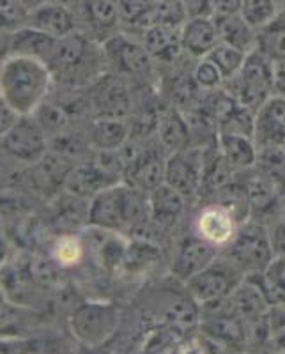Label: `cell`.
Returning a JSON list of instances; mask_svg holds the SVG:
<instances>
[{
	"label": "cell",
	"instance_id": "1",
	"mask_svg": "<svg viewBox=\"0 0 285 354\" xmlns=\"http://www.w3.org/2000/svg\"><path fill=\"white\" fill-rule=\"evenodd\" d=\"M52 80V69L41 59L27 55L6 57L0 71L2 101L21 115H34L46 101Z\"/></svg>",
	"mask_w": 285,
	"mask_h": 354
},
{
	"label": "cell",
	"instance_id": "2",
	"mask_svg": "<svg viewBox=\"0 0 285 354\" xmlns=\"http://www.w3.org/2000/svg\"><path fill=\"white\" fill-rule=\"evenodd\" d=\"M145 216H151L147 194L122 183L101 189L91 198L87 209L89 225L109 232L133 229L140 225Z\"/></svg>",
	"mask_w": 285,
	"mask_h": 354
},
{
	"label": "cell",
	"instance_id": "3",
	"mask_svg": "<svg viewBox=\"0 0 285 354\" xmlns=\"http://www.w3.org/2000/svg\"><path fill=\"white\" fill-rule=\"evenodd\" d=\"M245 277V271L234 264L227 255H218L213 264H209L205 270L190 278L185 286L199 308L211 310L229 301L230 294Z\"/></svg>",
	"mask_w": 285,
	"mask_h": 354
},
{
	"label": "cell",
	"instance_id": "4",
	"mask_svg": "<svg viewBox=\"0 0 285 354\" xmlns=\"http://www.w3.org/2000/svg\"><path fill=\"white\" fill-rule=\"evenodd\" d=\"M227 93L245 109L257 112L269 97L273 96V61L261 50L246 55L241 71L225 82Z\"/></svg>",
	"mask_w": 285,
	"mask_h": 354
},
{
	"label": "cell",
	"instance_id": "5",
	"mask_svg": "<svg viewBox=\"0 0 285 354\" xmlns=\"http://www.w3.org/2000/svg\"><path fill=\"white\" fill-rule=\"evenodd\" d=\"M225 255L245 274L259 273L275 257L271 232L262 221L250 218L239 225L232 241L225 246Z\"/></svg>",
	"mask_w": 285,
	"mask_h": 354
},
{
	"label": "cell",
	"instance_id": "6",
	"mask_svg": "<svg viewBox=\"0 0 285 354\" xmlns=\"http://www.w3.org/2000/svg\"><path fill=\"white\" fill-rule=\"evenodd\" d=\"M119 310L110 303H84L71 317L73 335L87 347H98L116 333Z\"/></svg>",
	"mask_w": 285,
	"mask_h": 354
},
{
	"label": "cell",
	"instance_id": "7",
	"mask_svg": "<svg viewBox=\"0 0 285 354\" xmlns=\"http://www.w3.org/2000/svg\"><path fill=\"white\" fill-rule=\"evenodd\" d=\"M2 149L15 160L37 163L48 154V138L34 115H21L20 121L2 135Z\"/></svg>",
	"mask_w": 285,
	"mask_h": 354
},
{
	"label": "cell",
	"instance_id": "8",
	"mask_svg": "<svg viewBox=\"0 0 285 354\" xmlns=\"http://www.w3.org/2000/svg\"><path fill=\"white\" fill-rule=\"evenodd\" d=\"M205 158L199 151L179 149L172 151L167 158L165 169V183L181 192L186 198L201 194L202 177H204Z\"/></svg>",
	"mask_w": 285,
	"mask_h": 354
},
{
	"label": "cell",
	"instance_id": "9",
	"mask_svg": "<svg viewBox=\"0 0 285 354\" xmlns=\"http://www.w3.org/2000/svg\"><path fill=\"white\" fill-rule=\"evenodd\" d=\"M239 225L241 223L236 220V216L227 207L214 202V204L202 207L201 213L197 214L195 234L211 245L218 246V248H225L232 241Z\"/></svg>",
	"mask_w": 285,
	"mask_h": 354
},
{
	"label": "cell",
	"instance_id": "10",
	"mask_svg": "<svg viewBox=\"0 0 285 354\" xmlns=\"http://www.w3.org/2000/svg\"><path fill=\"white\" fill-rule=\"evenodd\" d=\"M218 250H220L218 246L199 238L197 234H192V236L185 238L177 248L176 257H174V277L181 282H188L190 278L201 273L209 264L217 261Z\"/></svg>",
	"mask_w": 285,
	"mask_h": 354
},
{
	"label": "cell",
	"instance_id": "11",
	"mask_svg": "<svg viewBox=\"0 0 285 354\" xmlns=\"http://www.w3.org/2000/svg\"><path fill=\"white\" fill-rule=\"evenodd\" d=\"M78 25L85 28L89 36H109L121 21V6L119 0H78L77 6Z\"/></svg>",
	"mask_w": 285,
	"mask_h": 354
},
{
	"label": "cell",
	"instance_id": "12",
	"mask_svg": "<svg viewBox=\"0 0 285 354\" xmlns=\"http://www.w3.org/2000/svg\"><path fill=\"white\" fill-rule=\"evenodd\" d=\"M253 140L257 147H285V96L273 94L255 112Z\"/></svg>",
	"mask_w": 285,
	"mask_h": 354
},
{
	"label": "cell",
	"instance_id": "13",
	"mask_svg": "<svg viewBox=\"0 0 285 354\" xmlns=\"http://www.w3.org/2000/svg\"><path fill=\"white\" fill-rule=\"evenodd\" d=\"M109 59L119 71L128 75H140L151 66V53L144 46L142 39H133L126 34H113L104 41Z\"/></svg>",
	"mask_w": 285,
	"mask_h": 354
},
{
	"label": "cell",
	"instance_id": "14",
	"mask_svg": "<svg viewBox=\"0 0 285 354\" xmlns=\"http://www.w3.org/2000/svg\"><path fill=\"white\" fill-rule=\"evenodd\" d=\"M28 27L37 28L52 37H66L80 30L77 11L53 0H46L30 12Z\"/></svg>",
	"mask_w": 285,
	"mask_h": 354
},
{
	"label": "cell",
	"instance_id": "15",
	"mask_svg": "<svg viewBox=\"0 0 285 354\" xmlns=\"http://www.w3.org/2000/svg\"><path fill=\"white\" fill-rule=\"evenodd\" d=\"M220 41V27L213 17L186 18L185 24L181 25L183 52L190 53L192 57L202 59Z\"/></svg>",
	"mask_w": 285,
	"mask_h": 354
},
{
	"label": "cell",
	"instance_id": "16",
	"mask_svg": "<svg viewBox=\"0 0 285 354\" xmlns=\"http://www.w3.org/2000/svg\"><path fill=\"white\" fill-rule=\"evenodd\" d=\"M165 169L167 160L158 151H147L133 158L125 174L128 177V185L149 194L165 183Z\"/></svg>",
	"mask_w": 285,
	"mask_h": 354
},
{
	"label": "cell",
	"instance_id": "17",
	"mask_svg": "<svg viewBox=\"0 0 285 354\" xmlns=\"http://www.w3.org/2000/svg\"><path fill=\"white\" fill-rule=\"evenodd\" d=\"M112 174L109 169L96 165H78L73 167L71 172L64 179V188L69 194L78 198H93L101 189L116 185V179H109Z\"/></svg>",
	"mask_w": 285,
	"mask_h": 354
},
{
	"label": "cell",
	"instance_id": "18",
	"mask_svg": "<svg viewBox=\"0 0 285 354\" xmlns=\"http://www.w3.org/2000/svg\"><path fill=\"white\" fill-rule=\"evenodd\" d=\"M142 43L153 57L172 61L174 57L183 50L181 25L158 21L142 30Z\"/></svg>",
	"mask_w": 285,
	"mask_h": 354
},
{
	"label": "cell",
	"instance_id": "19",
	"mask_svg": "<svg viewBox=\"0 0 285 354\" xmlns=\"http://www.w3.org/2000/svg\"><path fill=\"white\" fill-rule=\"evenodd\" d=\"M218 149L232 170H250L257 161V144L253 137L239 133L218 131Z\"/></svg>",
	"mask_w": 285,
	"mask_h": 354
},
{
	"label": "cell",
	"instance_id": "20",
	"mask_svg": "<svg viewBox=\"0 0 285 354\" xmlns=\"http://www.w3.org/2000/svg\"><path fill=\"white\" fill-rule=\"evenodd\" d=\"M89 39L84 32H73L66 37H59L55 41L52 53H50L46 64L50 66L52 73H69L80 66L87 53Z\"/></svg>",
	"mask_w": 285,
	"mask_h": 354
},
{
	"label": "cell",
	"instance_id": "21",
	"mask_svg": "<svg viewBox=\"0 0 285 354\" xmlns=\"http://www.w3.org/2000/svg\"><path fill=\"white\" fill-rule=\"evenodd\" d=\"M248 277L257 283L271 308L285 306V257L275 255L264 270Z\"/></svg>",
	"mask_w": 285,
	"mask_h": 354
},
{
	"label": "cell",
	"instance_id": "22",
	"mask_svg": "<svg viewBox=\"0 0 285 354\" xmlns=\"http://www.w3.org/2000/svg\"><path fill=\"white\" fill-rule=\"evenodd\" d=\"M149 214L153 220L160 221V223H167V221H174L179 214L183 213L186 204V197L177 192L174 186L169 183H163L153 192H149Z\"/></svg>",
	"mask_w": 285,
	"mask_h": 354
},
{
	"label": "cell",
	"instance_id": "23",
	"mask_svg": "<svg viewBox=\"0 0 285 354\" xmlns=\"http://www.w3.org/2000/svg\"><path fill=\"white\" fill-rule=\"evenodd\" d=\"M220 27V36L221 41L234 48L241 50V52L250 53L253 50H257L259 46V30L252 27L245 18L239 15L225 18V20L217 21Z\"/></svg>",
	"mask_w": 285,
	"mask_h": 354
},
{
	"label": "cell",
	"instance_id": "24",
	"mask_svg": "<svg viewBox=\"0 0 285 354\" xmlns=\"http://www.w3.org/2000/svg\"><path fill=\"white\" fill-rule=\"evenodd\" d=\"M91 138L100 151L113 153V151L122 149L128 138V124L121 117H101L93 124Z\"/></svg>",
	"mask_w": 285,
	"mask_h": 354
},
{
	"label": "cell",
	"instance_id": "25",
	"mask_svg": "<svg viewBox=\"0 0 285 354\" xmlns=\"http://www.w3.org/2000/svg\"><path fill=\"white\" fill-rule=\"evenodd\" d=\"M284 12L282 0H243L241 17L255 30H262L273 24Z\"/></svg>",
	"mask_w": 285,
	"mask_h": 354
},
{
	"label": "cell",
	"instance_id": "26",
	"mask_svg": "<svg viewBox=\"0 0 285 354\" xmlns=\"http://www.w3.org/2000/svg\"><path fill=\"white\" fill-rule=\"evenodd\" d=\"M255 172L266 177L271 183H280L285 179V147L268 145L257 147V161H255Z\"/></svg>",
	"mask_w": 285,
	"mask_h": 354
},
{
	"label": "cell",
	"instance_id": "27",
	"mask_svg": "<svg viewBox=\"0 0 285 354\" xmlns=\"http://www.w3.org/2000/svg\"><path fill=\"white\" fill-rule=\"evenodd\" d=\"M257 48L271 61L285 59V12H282L273 24L259 30Z\"/></svg>",
	"mask_w": 285,
	"mask_h": 354
},
{
	"label": "cell",
	"instance_id": "28",
	"mask_svg": "<svg viewBox=\"0 0 285 354\" xmlns=\"http://www.w3.org/2000/svg\"><path fill=\"white\" fill-rule=\"evenodd\" d=\"M246 55H248V53L241 52V50L234 48L230 44L220 41V43H218L205 57H208L209 61H213L214 64H217V68L220 69V73L223 75V80L227 82L241 71L243 64H245L246 61Z\"/></svg>",
	"mask_w": 285,
	"mask_h": 354
},
{
	"label": "cell",
	"instance_id": "29",
	"mask_svg": "<svg viewBox=\"0 0 285 354\" xmlns=\"http://www.w3.org/2000/svg\"><path fill=\"white\" fill-rule=\"evenodd\" d=\"M84 243L77 238V236H61L53 243V262L61 268H73V266L80 264L84 259Z\"/></svg>",
	"mask_w": 285,
	"mask_h": 354
},
{
	"label": "cell",
	"instance_id": "30",
	"mask_svg": "<svg viewBox=\"0 0 285 354\" xmlns=\"http://www.w3.org/2000/svg\"><path fill=\"white\" fill-rule=\"evenodd\" d=\"M30 11L20 0H2V32H12L28 27Z\"/></svg>",
	"mask_w": 285,
	"mask_h": 354
},
{
	"label": "cell",
	"instance_id": "31",
	"mask_svg": "<svg viewBox=\"0 0 285 354\" xmlns=\"http://www.w3.org/2000/svg\"><path fill=\"white\" fill-rule=\"evenodd\" d=\"M161 138L165 144L172 147V151L185 149V144L188 142V129L177 113L165 117V122L161 126Z\"/></svg>",
	"mask_w": 285,
	"mask_h": 354
},
{
	"label": "cell",
	"instance_id": "32",
	"mask_svg": "<svg viewBox=\"0 0 285 354\" xmlns=\"http://www.w3.org/2000/svg\"><path fill=\"white\" fill-rule=\"evenodd\" d=\"M193 80L204 91H214L220 85L225 84L223 75L220 73V69L217 68L213 61H209L208 57H202L199 59V64L193 69Z\"/></svg>",
	"mask_w": 285,
	"mask_h": 354
},
{
	"label": "cell",
	"instance_id": "33",
	"mask_svg": "<svg viewBox=\"0 0 285 354\" xmlns=\"http://www.w3.org/2000/svg\"><path fill=\"white\" fill-rule=\"evenodd\" d=\"M186 18L213 17V0H179Z\"/></svg>",
	"mask_w": 285,
	"mask_h": 354
},
{
	"label": "cell",
	"instance_id": "34",
	"mask_svg": "<svg viewBox=\"0 0 285 354\" xmlns=\"http://www.w3.org/2000/svg\"><path fill=\"white\" fill-rule=\"evenodd\" d=\"M243 0H213V18L217 21L241 12Z\"/></svg>",
	"mask_w": 285,
	"mask_h": 354
},
{
	"label": "cell",
	"instance_id": "35",
	"mask_svg": "<svg viewBox=\"0 0 285 354\" xmlns=\"http://www.w3.org/2000/svg\"><path fill=\"white\" fill-rule=\"evenodd\" d=\"M269 232H271V243H273L275 255L285 257V218L278 220L273 225V229H269Z\"/></svg>",
	"mask_w": 285,
	"mask_h": 354
},
{
	"label": "cell",
	"instance_id": "36",
	"mask_svg": "<svg viewBox=\"0 0 285 354\" xmlns=\"http://www.w3.org/2000/svg\"><path fill=\"white\" fill-rule=\"evenodd\" d=\"M273 91L275 94L285 96V59L273 61Z\"/></svg>",
	"mask_w": 285,
	"mask_h": 354
},
{
	"label": "cell",
	"instance_id": "37",
	"mask_svg": "<svg viewBox=\"0 0 285 354\" xmlns=\"http://www.w3.org/2000/svg\"><path fill=\"white\" fill-rule=\"evenodd\" d=\"M277 198H278V207L282 213L285 214V179L277 183Z\"/></svg>",
	"mask_w": 285,
	"mask_h": 354
},
{
	"label": "cell",
	"instance_id": "38",
	"mask_svg": "<svg viewBox=\"0 0 285 354\" xmlns=\"http://www.w3.org/2000/svg\"><path fill=\"white\" fill-rule=\"evenodd\" d=\"M20 2H21V4L25 6V8L28 9V11L33 12L34 9L39 8L41 4H44V2H46V0H20Z\"/></svg>",
	"mask_w": 285,
	"mask_h": 354
},
{
	"label": "cell",
	"instance_id": "39",
	"mask_svg": "<svg viewBox=\"0 0 285 354\" xmlns=\"http://www.w3.org/2000/svg\"><path fill=\"white\" fill-rule=\"evenodd\" d=\"M282 4H284V0H282Z\"/></svg>",
	"mask_w": 285,
	"mask_h": 354
}]
</instances>
